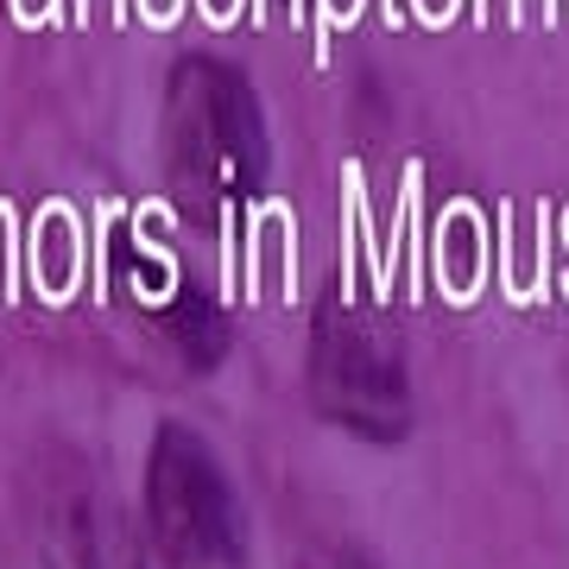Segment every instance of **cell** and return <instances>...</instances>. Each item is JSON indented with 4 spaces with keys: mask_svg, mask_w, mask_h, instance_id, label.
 I'll list each match as a JSON object with an SVG mask.
<instances>
[{
    "mask_svg": "<svg viewBox=\"0 0 569 569\" xmlns=\"http://www.w3.org/2000/svg\"><path fill=\"white\" fill-rule=\"evenodd\" d=\"M164 329H171V342H178V355L197 373H209V367L228 355V310L209 298V291H197V284H183L178 298L164 305Z\"/></svg>",
    "mask_w": 569,
    "mask_h": 569,
    "instance_id": "obj_4",
    "label": "cell"
},
{
    "mask_svg": "<svg viewBox=\"0 0 569 569\" xmlns=\"http://www.w3.org/2000/svg\"><path fill=\"white\" fill-rule=\"evenodd\" d=\"M310 399L329 425L355 430L367 443H399L411 430V387L399 348L380 336L373 317L329 298L310 317Z\"/></svg>",
    "mask_w": 569,
    "mask_h": 569,
    "instance_id": "obj_3",
    "label": "cell"
},
{
    "mask_svg": "<svg viewBox=\"0 0 569 569\" xmlns=\"http://www.w3.org/2000/svg\"><path fill=\"white\" fill-rule=\"evenodd\" d=\"M146 519L171 569H241L247 519L216 449L183 425H164L146 456Z\"/></svg>",
    "mask_w": 569,
    "mask_h": 569,
    "instance_id": "obj_2",
    "label": "cell"
},
{
    "mask_svg": "<svg viewBox=\"0 0 569 569\" xmlns=\"http://www.w3.org/2000/svg\"><path fill=\"white\" fill-rule=\"evenodd\" d=\"M164 164L171 197L197 228L247 209L266 190L272 140L253 82L222 58H183L164 89Z\"/></svg>",
    "mask_w": 569,
    "mask_h": 569,
    "instance_id": "obj_1",
    "label": "cell"
}]
</instances>
